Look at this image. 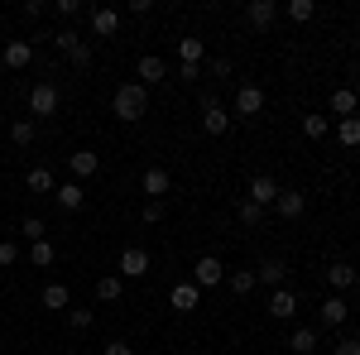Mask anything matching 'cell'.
<instances>
[{
    "label": "cell",
    "instance_id": "cell-39",
    "mask_svg": "<svg viewBox=\"0 0 360 355\" xmlns=\"http://www.w3.org/2000/svg\"><path fill=\"white\" fill-rule=\"evenodd\" d=\"M139 217L149 221V226H159V221H164V202H144V212H139Z\"/></svg>",
    "mask_w": 360,
    "mask_h": 355
},
{
    "label": "cell",
    "instance_id": "cell-21",
    "mask_svg": "<svg viewBox=\"0 0 360 355\" xmlns=\"http://www.w3.org/2000/svg\"><path fill=\"white\" fill-rule=\"evenodd\" d=\"M53 259H58V250H53V240H49V235L29 245V264H34V269H49Z\"/></svg>",
    "mask_w": 360,
    "mask_h": 355
},
{
    "label": "cell",
    "instance_id": "cell-3",
    "mask_svg": "<svg viewBox=\"0 0 360 355\" xmlns=\"http://www.w3.org/2000/svg\"><path fill=\"white\" fill-rule=\"evenodd\" d=\"M193 283L197 288H217V283H226V264L217 259V254H202L193 264Z\"/></svg>",
    "mask_w": 360,
    "mask_h": 355
},
{
    "label": "cell",
    "instance_id": "cell-2",
    "mask_svg": "<svg viewBox=\"0 0 360 355\" xmlns=\"http://www.w3.org/2000/svg\"><path fill=\"white\" fill-rule=\"evenodd\" d=\"M115 269H120V278H144V273L154 269V259H149V250H144V245H125V250H120V259H115Z\"/></svg>",
    "mask_w": 360,
    "mask_h": 355
},
{
    "label": "cell",
    "instance_id": "cell-16",
    "mask_svg": "<svg viewBox=\"0 0 360 355\" xmlns=\"http://www.w3.org/2000/svg\"><path fill=\"white\" fill-rule=\"evenodd\" d=\"M53 197H58V207H63V212H82V202H86L82 183H63V188H53Z\"/></svg>",
    "mask_w": 360,
    "mask_h": 355
},
{
    "label": "cell",
    "instance_id": "cell-41",
    "mask_svg": "<svg viewBox=\"0 0 360 355\" xmlns=\"http://www.w3.org/2000/svg\"><path fill=\"white\" fill-rule=\"evenodd\" d=\"M212 77H231V63L226 58H212Z\"/></svg>",
    "mask_w": 360,
    "mask_h": 355
},
{
    "label": "cell",
    "instance_id": "cell-18",
    "mask_svg": "<svg viewBox=\"0 0 360 355\" xmlns=\"http://www.w3.org/2000/svg\"><path fill=\"white\" fill-rule=\"evenodd\" d=\"M283 273H288V264H283V259H259L255 283H269V288H278V283H283Z\"/></svg>",
    "mask_w": 360,
    "mask_h": 355
},
{
    "label": "cell",
    "instance_id": "cell-20",
    "mask_svg": "<svg viewBox=\"0 0 360 355\" xmlns=\"http://www.w3.org/2000/svg\"><path fill=\"white\" fill-rule=\"evenodd\" d=\"M39 302H44L49 312H63V307L72 302V293H68V283H49V288L39 293Z\"/></svg>",
    "mask_w": 360,
    "mask_h": 355
},
{
    "label": "cell",
    "instance_id": "cell-6",
    "mask_svg": "<svg viewBox=\"0 0 360 355\" xmlns=\"http://www.w3.org/2000/svg\"><path fill=\"white\" fill-rule=\"evenodd\" d=\"M91 34H96V39H115V34H120V10L96 5V10H91Z\"/></svg>",
    "mask_w": 360,
    "mask_h": 355
},
{
    "label": "cell",
    "instance_id": "cell-22",
    "mask_svg": "<svg viewBox=\"0 0 360 355\" xmlns=\"http://www.w3.org/2000/svg\"><path fill=\"white\" fill-rule=\"evenodd\" d=\"M356 91H351V86H336L332 91V115H341V120H346V115H356Z\"/></svg>",
    "mask_w": 360,
    "mask_h": 355
},
{
    "label": "cell",
    "instance_id": "cell-40",
    "mask_svg": "<svg viewBox=\"0 0 360 355\" xmlns=\"http://www.w3.org/2000/svg\"><path fill=\"white\" fill-rule=\"evenodd\" d=\"M53 10H58V15H63V20H72V15H77L82 5H77V0H53Z\"/></svg>",
    "mask_w": 360,
    "mask_h": 355
},
{
    "label": "cell",
    "instance_id": "cell-9",
    "mask_svg": "<svg viewBox=\"0 0 360 355\" xmlns=\"http://www.w3.org/2000/svg\"><path fill=\"white\" fill-rule=\"evenodd\" d=\"M139 188L149 192V202H164V192L173 188V178H168V168H144V178H139Z\"/></svg>",
    "mask_w": 360,
    "mask_h": 355
},
{
    "label": "cell",
    "instance_id": "cell-12",
    "mask_svg": "<svg viewBox=\"0 0 360 355\" xmlns=\"http://www.w3.org/2000/svg\"><path fill=\"white\" fill-rule=\"evenodd\" d=\"M68 168H72V183H82V178H96L101 159H96L91 149H77V154H68Z\"/></svg>",
    "mask_w": 360,
    "mask_h": 355
},
{
    "label": "cell",
    "instance_id": "cell-7",
    "mask_svg": "<svg viewBox=\"0 0 360 355\" xmlns=\"http://www.w3.org/2000/svg\"><path fill=\"white\" fill-rule=\"evenodd\" d=\"M274 207H278V217L283 221H298L307 212V192H293V188H278V197H274Z\"/></svg>",
    "mask_w": 360,
    "mask_h": 355
},
{
    "label": "cell",
    "instance_id": "cell-4",
    "mask_svg": "<svg viewBox=\"0 0 360 355\" xmlns=\"http://www.w3.org/2000/svg\"><path fill=\"white\" fill-rule=\"evenodd\" d=\"M202 130H207V135H226V130H231V110H226L221 101H212V96L202 101Z\"/></svg>",
    "mask_w": 360,
    "mask_h": 355
},
{
    "label": "cell",
    "instance_id": "cell-36",
    "mask_svg": "<svg viewBox=\"0 0 360 355\" xmlns=\"http://www.w3.org/2000/svg\"><path fill=\"white\" fill-rule=\"evenodd\" d=\"M44 231H49V226H44L39 217H29L25 226H20V235H29V245H34V240H44Z\"/></svg>",
    "mask_w": 360,
    "mask_h": 355
},
{
    "label": "cell",
    "instance_id": "cell-43",
    "mask_svg": "<svg viewBox=\"0 0 360 355\" xmlns=\"http://www.w3.org/2000/svg\"><path fill=\"white\" fill-rule=\"evenodd\" d=\"M336 355H360V341H341V346H336Z\"/></svg>",
    "mask_w": 360,
    "mask_h": 355
},
{
    "label": "cell",
    "instance_id": "cell-27",
    "mask_svg": "<svg viewBox=\"0 0 360 355\" xmlns=\"http://www.w3.org/2000/svg\"><path fill=\"white\" fill-rule=\"evenodd\" d=\"M178 58H183L188 67H202V58H207V49H202V39H178Z\"/></svg>",
    "mask_w": 360,
    "mask_h": 355
},
{
    "label": "cell",
    "instance_id": "cell-29",
    "mask_svg": "<svg viewBox=\"0 0 360 355\" xmlns=\"http://www.w3.org/2000/svg\"><path fill=\"white\" fill-rule=\"evenodd\" d=\"M231 293L236 298H250L255 293V269H231Z\"/></svg>",
    "mask_w": 360,
    "mask_h": 355
},
{
    "label": "cell",
    "instance_id": "cell-23",
    "mask_svg": "<svg viewBox=\"0 0 360 355\" xmlns=\"http://www.w3.org/2000/svg\"><path fill=\"white\" fill-rule=\"evenodd\" d=\"M336 139H341V149H356V144H360V115L336 120Z\"/></svg>",
    "mask_w": 360,
    "mask_h": 355
},
{
    "label": "cell",
    "instance_id": "cell-34",
    "mask_svg": "<svg viewBox=\"0 0 360 355\" xmlns=\"http://www.w3.org/2000/svg\"><path fill=\"white\" fill-rule=\"evenodd\" d=\"M68 322H72V331H91L96 312H91V307H72V312H68Z\"/></svg>",
    "mask_w": 360,
    "mask_h": 355
},
{
    "label": "cell",
    "instance_id": "cell-26",
    "mask_svg": "<svg viewBox=\"0 0 360 355\" xmlns=\"http://www.w3.org/2000/svg\"><path fill=\"white\" fill-rule=\"evenodd\" d=\"M25 183H29V192H53V188H58V183H53V168H49V164L29 168V178H25Z\"/></svg>",
    "mask_w": 360,
    "mask_h": 355
},
{
    "label": "cell",
    "instance_id": "cell-28",
    "mask_svg": "<svg viewBox=\"0 0 360 355\" xmlns=\"http://www.w3.org/2000/svg\"><path fill=\"white\" fill-rule=\"evenodd\" d=\"M327 283H332L336 293H346V288L356 283V269H351V264H332V269H327Z\"/></svg>",
    "mask_w": 360,
    "mask_h": 355
},
{
    "label": "cell",
    "instance_id": "cell-11",
    "mask_svg": "<svg viewBox=\"0 0 360 355\" xmlns=\"http://www.w3.org/2000/svg\"><path fill=\"white\" fill-rule=\"evenodd\" d=\"M29 58H34V44H25V39H10V44H5V53H0V63H5L10 72H20V67H29Z\"/></svg>",
    "mask_w": 360,
    "mask_h": 355
},
{
    "label": "cell",
    "instance_id": "cell-38",
    "mask_svg": "<svg viewBox=\"0 0 360 355\" xmlns=\"http://www.w3.org/2000/svg\"><path fill=\"white\" fill-rule=\"evenodd\" d=\"M15 259H20V245L15 240H0V269H10Z\"/></svg>",
    "mask_w": 360,
    "mask_h": 355
},
{
    "label": "cell",
    "instance_id": "cell-31",
    "mask_svg": "<svg viewBox=\"0 0 360 355\" xmlns=\"http://www.w3.org/2000/svg\"><path fill=\"white\" fill-rule=\"evenodd\" d=\"M53 49H58L63 58L72 53V49H82V39H77V29H58V34H53Z\"/></svg>",
    "mask_w": 360,
    "mask_h": 355
},
{
    "label": "cell",
    "instance_id": "cell-24",
    "mask_svg": "<svg viewBox=\"0 0 360 355\" xmlns=\"http://www.w3.org/2000/svg\"><path fill=\"white\" fill-rule=\"evenodd\" d=\"M288 351H293V355H312V351H317V331H312V327H298L293 336H288Z\"/></svg>",
    "mask_w": 360,
    "mask_h": 355
},
{
    "label": "cell",
    "instance_id": "cell-30",
    "mask_svg": "<svg viewBox=\"0 0 360 355\" xmlns=\"http://www.w3.org/2000/svg\"><path fill=\"white\" fill-rule=\"evenodd\" d=\"M236 217H240V226H264V207H255V202H240V207H236Z\"/></svg>",
    "mask_w": 360,
    "mask_h": 355
},
{
    "label": "cell",
    "instance_id": "cell-1",
    "mask_svg": "<svg viewBox=\"0 0 360 355\" xmlns=\"http://www.w3.org/2000/svg\"><path fill=\"white\" fill-rule=\"evenodd\" d=\"M111 110H115V120L135 125L139 115L149 110V86H139V82H120V86H115V96H111Z\"/></svg>",
    "mask_w": 360,
    "mask_h": 355
},
{
    "label": "cell",
    "instance_id": "cell-35",
    "mask_svg": "<svg viewBox=\"0 0 360 355\" xmlns=\"http://www.w3.org/2000/svg\"><path fill=\"white\" fill-rule=\"evenodd\" d=\"M10 139H15L20 149H29V144H34V120H15V130H10Z\"/></svg>",
    "mask_w": 360,
    "mask_h": 355
},
{
    "label": "cell",
    "instance_id": "cell-8",
    "mask_svg": "<svg viewBox=\"0 0 360 355\" xmlns=\"http://www.w3.org/2000/svg\"><path fill=\"white\" fill-rule=\"evenodd\" d=\"M168 302H173V312H197V307H202V288H197V283H173Z\"/></svg>",
    "mask_w": 360,
    "mask_h": 355
},
{
    "label": "cell",
    "instance_id": "cell-17",
    "mask_svg": "<svg viewBox=\"0 0 360 355\" xmlns=\"http://www.w3.org/2000/svg\"><path fill=\"white\" fill-rule=\"evenodd\" d=\"M317 312H322V327H341V322H346V312H351V307H346V298H341V293H332V298L322 302V307H317Z\"/></svg>",
    "mask_w": 360,
    "mask_h": 355
},
{
    "label": "cell",
    "instance_id": "cell-37",
    "mask_svg": "<svg viewBox=\"0 0 360 355\" xmlns=\"http://www.w3.org/2000/svg\"><path fill=\"white\" fill-rule=\"evenodd\" d=\"M68 63H72V67H77V72H86V67H91V49H72V53H68Z\"/></svg>",
    "mask_w": 360,
    "mask_h": 355
},
{
    "label": "cell",
    "instance_id": "cell-14",
    "mask_svg": "<svg viewBox=\"0 0 360 355\" xmlns=\"http://www.w3.org/2000/svg\"><path fill=\"white\" fill-rule=\"evenodd\" d=\"M259 110H264V91L245 82L240 91H236V115H259Z\"/></svg>",
    "mask_w": 360,
    "mask_h": 355
},
{
    "label": "cell",
    "instance_id": "cell-42",
    "mask_svg": "<svg viewBox=\"0 0 360 355\" xmlns=\"http://www.w3.org/2000/svg\"><path fill=\"white\" fill-rule=\"evenodd\" d=\"M106 355H135V351H130V341H111V346H106Z\"/></svg>",
    "mask_w": 360,
    "mask_h": 355
},
{
    "label": "cell",
    "instance_id": "cell-33",
    "mask_svg": "<svg viewBox=\"0 0 360 355\" xmlns=\"http://www.w3.org/2000/svg\"><path fill=\"white\" fill-rule=\"evenodd\" d=\"M312 15H317V5H312V0H288V20H298V25H307Z\"/></svg>",
    "mask_w": 360,
    "mask_h": 355
},
{
    "label": "cell",
    "instance_id": "cell-5",
    "mask_svg": "<svg viewBox=\"0 0 360 355\" xmlns=\"http://www.w3.org/2000/svg\"><path fill=\"white\" fill-rule=\"evenodd\" d=\"M29 110L44 120V115H58V86L53 82H39L34 91H29Z\"/></svg>",
    "mask_w": 360,
    "mask_h": 355
},
{
    "label": "cell",
    "instance_id": "cell-19",
    "mask_svg": "<svg viewBox=\"0 0 360 355\" xmlns=\"http://www.w3.org/2000/svg\"><path fill=\"white\" fill-rule=\"evenodd\" d=\"M274 197H278V183H274V178H264V173H259V178L250 183V202H255V207H269Z\"/></svg>",
    "mask_w": 360,
    "mask_h": 355
},
{
    "label": "cell",
    "instance_id": "cell-32",
    "mask_svg": "<svg viewBox=\"0 0 360 355\" xmlns=\"http://www.w3.org/2000/svg\"><path fill=\"white\" fill-rule=\"evenodd\" d=\"M327 130H332L327 115H303V135L307 139H327Z\"/></svg>",
    "mask_w": 360,
    "mask_h": 355
},
{
    "label": "cell",
    "instance_id": "cell-10",
    "mask_svg": "<svg viewBox=\"0 0 360 355\" xmlns=\"http://www.w3.org/2000/svg\"><path fill=\"white\" fill-rule=\"evenodd\" d=\"M135 72H139V86H154V82H164V77H168V67H164V58H159V53H144L135 63Z\"/></svg>",
    "mask_w": 360,
    "mask_h": 355
},
{
    "label": "cell",
    "instance_id": "cell-13",
    "mask_svg": "<svg viewBox=\"0 0 360 355\" xmlns=\"http://www.w3.org/2000/svg\"><path fill=\"white\" fill-rule=\"evenodd\" d=\"M245 20L255 29H269L278 20V5H274V0H250V5H245Z\"/></svg>",
    "mask_w": 360,
    "mask_h": 355
},
{
    "label": "cell",
    "instance_id": "cell-25",
    "mask_svg": "<svg viewBox=\"0 0 360 355\" xmlns=\"http://www.w3.org/2000/svg\"><path fill=\"white\" fill-rule=\"evenodd\" d=\"M120 293H125V278H120V273H106V278H96V298H101V302H115Z\"/></svg>",
    "mask_w": 360,
    "mask_h": 355
},
{
    "label": "cell",
    "instance_id": "cell-15",
    "mask_svg": "<svg viewBox=\"0 0 360 355\" xmlns=\"http://www.w3.org/2000/svg\"><path fill=\"white\" fill-rule=\"evenodd\" d=\"M293 312H298V298H293L288 288H274V293H269V317H278V322H288Z\"/></svg>",
    "mask_w": 360,
    "mask_h": 355
}]
</instances>
